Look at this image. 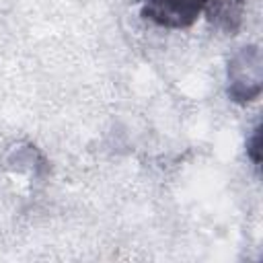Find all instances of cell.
Returning a JSON list of instances; mask_svg holds the SVG:
<instances>
[{
    "label": "cell",
    "instance_id": "277c9868",
    "mask_svg": "<svg viewBox=\"0 0 263 263\" xmlns=\"http://www.w3.org/2000/svg\"><path fill=\"white\" fill-rule=\"evenodd\" d=\"M251 144H253V148H251V156H253L255 162H259V148H257V146H259V129H255Z\"/></svg>",
    "mask_w": 263,
    "mask_h": 263
},
{
    "label": "cell",
    "instance_id": "7a4b0ae2",
    "mask_svg": "<svg viewBox=\"0 0 263 263\" xmlns=\"http://www.w3.org/2000/svg\"><path fill=\"white\" fill-rule=\"evenodd\" d=\"M230 97L234 101H251L261 90V58L257 47H245L238 51L228 68Z\"/></svg>",
    "mask_w": 263,
    "mask_h": 263
},
{
    "label": "cell",
    "instance_id": "6da1fadb",
    "mask_svg": "<svg viewBox=\"0 0 263 263\" xmlns=\"http://www.w3.org/2000/svg\"><path fill=\"white\" fill-rule=\"evenodd\" d=\"M210 0H144L142 16L158 27L181 29L189 27L199 12L208 8Z\"/></svg>",
    "mask_w": 263,
    "mask_h": 263
},
{
    "label": "cell",
    "instance_id": "3957f363",
    "mask_svg": "<svg viewBox=\"0 0 263 263\" xmlns=\"http://www.w3.org/2000/svg\"><path fill=\"white\" fill-rule=\"evenodd\" d=\"M242 6L245 0H210L205 10L210 12V18L216 25L224 27L226 31H234L240 23Z\"/></svg>",
    "mask_w": 263,
    "mask_h": 263
}]
</instances>
